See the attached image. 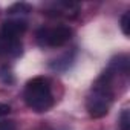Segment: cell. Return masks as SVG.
I'll use <instances>...</instances> for the list:
<instances>
[{
  "label": "cell",
  "mask_w": 130,
  "mask_h": 130,
  "mask_svg": "<svg viewBox=\"0 0 130 130\" xmlns=\"http://www.w3.org/2000/svg\"><path fill=\"white\" fill-rule=\"evenodd\" d=\"M23 98H25L26 106L31 110H34L37 113L47 112L55 103L49 78H46V77H35V78L29 80L26 83V87H25V92H23Z\"/></svg>",
  "instance_id": "6da1fadb"
},
{
  "label": "cell",
  "mask_w": 130,
  "mask_h": 130,
  "mask_svg": "<svg viewBox=\"0 0 130 130\" xmlns=\"http://www.w3.org/2000/svg\"><path fill=\"white\" fill-rule=\"evenodd\" d=\"M72 38V29L69 26L41 28L37 32V41L43 47H60Z\"/></svg>",
  "instance_id": "7a4b0ae2"
},
{
  "label": "cell",
  "mask_w": 130,
  "mask_h": 130,
  "mask_svg": "<svg viewBox=\"0 0 130 130\" xmlns=\"http://www.w3.org/2000/svg\"><path fill=\"white\" fill-rule=\"evenodd\" d=\"M26 29L28 25L25 20H6L2 26V35L8 38H19Z\"/></svg>",
  "instance_id": "3957f363"
},
{
  "label": "cell",
  "mask_w": 130,
  "mask_h": 130,
  "mask_svg": "<svg viewBox=\"0 0 130 130\" xmlns=\"http://www.w3.org/2000/svg\"><path fill=\"white\" fill-rule=\"evenodd\" d=\"M0 54L17 57L22 54V41L19 38H8L0 34Z\"/></svg>",
  "instance_id": "277c9868"
},
{
  "label": "cell",
  "mask_w": 130,
  "mask_h": 130,
  "mask_svg": "<svg viewBox=\"0 0 130 130\" xmlns=\"http://www.w3.org/2000/svg\"><path fill=\"white\" fill-rule=\"evenodd\" d=\"M31 12V6L26 3H15L9 8V14H28Z\"/></svg>",
  "instance_id": "5b68a950"
},
{
  "label": "cell",
  "mask_w": 130,
  "mask_h": 130,
  "mask_svg": "<svg viewBox=\"0 0 130 130\" xmlns=\"http://www.w3.org/2000/svg\"><path fill=\"white\" fill-rule=\"evenodd\" d=\"M121 31L125 37L130 35V12H124L121 17Z\"/></svg>",
  "instance_id": "8992f818"
},
{
  "label": "cell",
  "mask_w": 130,
  "mask_h": 130,
  "mask_svg": "<svg viewBox=\"0 0 130 130\" xmlns=\"http://www.w3.org/2000/svg\"><path fill=\"white\" fill-rule=\"evenodd\" d=\"M119 127L121 130H128L130 127V115H128V110H124L119 116Z\"/></svg>",
  "instance_id": "52a82bcc"
},
{
  "label": "cell",
  "mask_w": 130,
  "mask_h": 130,
  "mask_svg": "<svg viewBox=\"0 0 130 130\" xmlns=\"http://www.w3.org/2000/svg\"><path fill=\"white\" fill-rule=\"evenodd\" d=\"M0 130H15L14 121H0Z\"/></svg>",
  "instance_id": "ba28073f"
},
{
  "label": "cell",
  "mask_w": 130,
  "mask_h": 130,
  "mask_svg": "<svg viewBox=\"0 0 130 130\" xmlns=\"http://www.w3.org/2000/svg\"><path fill=\"white\" fill-rule=\"evenodd\" d=\"M11 112V106L6 104V103H0V118H3L6 115H9Z\"/></svg>",
  "instance_id": "9c48e42d"
}]
</instances>
